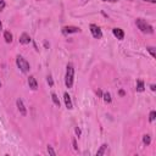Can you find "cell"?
<instances>
[{
  "instance_id": "6da1fadb",
  "label": "cell",
  "mask_w": 156,
  "mask_h": 156,
  "mask_svg": "<svg viewBox=\"0 0 156 156\" xmlns=\"http://www.w3.org/2000/svg\"><path fill=\"white\" fill-rule=\"evenodd\" d=\"M73 79H75V67L72 63H68L66 66V76H65V84L70 89L73 86Z\"/></svg>"
},
{
  "instance_id": "7a4b0ae2",
  "label": "cell",
  "mask_w": 156,
  "mask_h": 156,
  "mask_svg": "<svg viewBox=\"0 0 156 156\" xmlns=\"http://www.w3.org/2000/svg\"><path fill=\"white\" fill-rule=\"evenodd\" d=\"M135 24H137V27H138V28L143 33H148V34H152L154 33L152 26L149 24L145 20H143V18H137V20H135Z\"/></svg>"
},
{
  "instance_id": "3957f363",
  "label": "cell",
  "mask_w": 156,
  "mask_h": 156,
  "mask_svg": "<svg viewBox=\"0 0 156 156\" xmlns=\"http://www.w3.org/2000/svg\"><path fill=\"white\" fill-rule=\"evenodd\" d=\"M16 65H17V67L20 68L23 73H28L29 72V70H31V66H29V63L27 62V60H24L22 56H18L16 58Z\"/></svg>"
},
{
  "instance_id": "277c9868",
  "label": "cell",
  "mask_w": 156,
  "mask_h": 156,
  "mask_svg": "<svg viewBox=\"0 0 156 156\" xmlns=\"http://www.w3.org/2000/svg\"><path fill=\"white\" fill-rule=\"evenodd\" d=\"M89 28H90L91 35H93L95 39H101V38H103V32H101V29H100V28H99V27H98L96 24L91 23Z\"/></svg>"
},
{
  "instance_id": "5b68a950",
  "label": "cell",
  "mask_w": 156,
  "mask_h": 156,
  "mask_svg": "<svg viewBox=\"0 0 156 156\" xmlns=\"http://www.w3.org/2000/svg\"><path fill=\"white\" fill-rule=\"evenodd\" d=\"M81 29L78 27H75V26H66L62 28V33L63 34H71V33H79Z\"/></svg>"
},
{
  "instance_id": "8992f818",
  "label": "cell",
  "mask_w": 156,
  "mask_h": 156,
  "mask_svg": "<svg viewBox=\"0 0 156 156\" xmlns=\"http://www.w3.org/2000/svg\"><path fill=\"white\" fill-rule=\"evenodd\" d=\"M16 105H17V109H18V111H20V114L22 116H26L27 115V109L22 101V99H17V101H16Z\"/></svg>"
},
{
  "instance_id": "52a82bcc",
  "label": "cell",
  "mask_w": 156,
  "mask_h": 156,
  "mask_svg": "<svg viewBox=\"0 0 156 156\" xmlns=\"http://www.w3.org/2000/svg\"><path fill=\"white\" fill-rule=\"evenodd\" d=\"M112 33H114V35L116 37L117 39L123 40V38H124V32H123V29H121V28H114L112 29Z\"/></svg>"
},
{
  "instance_id": "ba28073f",
  "label": "cell",
  "mask_w": 156,
  "mask_h": 156,
  "mask_svg": "<svg viewBox=\"0 0 156 156\" xmlns=\"http://www.w3.org/2000/svg\"><path fill=\"white\" fill-rule=\"evenodd\" d=\"M28 86H29V88L32 90H37V89H38V83H37V79L33 76L28 77Z\"/></svg>"
},
{
  "instance_id": "9c48e42d",
  "label": "cell",
  "mask_w": 156,
  "mask_h": 156,
  "mask_svg": "<svg viewBox=\"0 0 156 156\" xmlns=\"http://www.w3.org/2000/svg\"><path fill=\"white\" fill-rule=\"evenodd\" d=\"M63 100H65V104H66V107L68 110H72L73 109V104L71 101V96L68 95V93H65L63 94Z\"/></svg>"
},
{
  "instance_id": "30bf717a",
  "label": "cell",
  "mask_w": 156,
  "mask_h": 156,
  "mask_svg": "<svg viewBox=\"0 0 156 156\" xmlns=\"http://www.w3.org/2000/svg\"><path fill=\"white\" fill-rule=\"evenodd\" d=\"M20 43L23 44V45H27L31 43V37L27 34V33H23L21 37H20Z\"/></svg>"
},
{
  "instance_id": "8fae6325",
  "label": "cell",
  "mask_w": 156,
  "mask_h": 156,
  "mask_svg": "<svg viewBox=\"0 0 156 156\" xmlns=\"http://www.w3.org/2000/svg\"><path fill=\"white\" fill-rule=\"evenodd\" d=\"M4 39H5L6 43H11L12 42V34L9 31H5L4 32Z\"/></svg>"
},
{
  "instance_id": "7c38bea8",
  "label": "cell",
  "mask_w": 156,
  "mask_h": 156,
  "mask_svg": "<svg viewBox=\"0 0 156 156\" xmlns=\"http://www.w3.org/2000/svg\"><path fill=\"white\" fill-rule=\"evenodd\" d=\"M106 149H107V144H103L101 146H100V149L96 151V156H101V155H104Z\"/></svg>"
},
{
  "instance_id": "4fadbf2b",
  "label": "cell",
  "mask_w": 156,
  "mask_h": 156,
  "mask_svg": "<svg viewBox=\"0 0 156 156\" xmlns=\"http://www.w3.org/2000/svg\"><path fill=\"white\" fill-rule=\"evenodd\" d=\"M143 143L148 146V145H150V143H151V137L149 135V134H145L144 137H143Z\"/></svg>"
},
{
  "instance_id": "5bb4252c",
  "label": "cell",
  "mask_w": 156,
  "mask_h": 156,
  "mask_svg": "<svg viewBox=\"0 0 156 156\" xmlns=\"http://www.w3.org/2000/svg\"><path fill=\"white\" fill-rule=\"evenodd\" d=\"M137 91H144V82L140 79L137 82Z\"/></svg>"
},
{
  "instance_id": "9a60e30c",
  "label": "cell",
  "mask_w": 156,
  "mask_h": 156,
  "mask_svg": "<svg viewBox=\"0 0 156 156\" xmlns=\"http://www.w3.org/2000/svg\"><path fill=\"white\" fill-rule=\"evenodd\" d=\"M101 98L104 99V101L107 103V104H109V103H111V100H112V99H111V94H110V93H104Z\"/></svg>"
},
{
  "instance_id": "2e32d148",
  "label": "cell",
  "mask_w": 156,
  "mask_h": 156,
  "mask_svg": "<svg viewBox=\"0 0 156 156\" xmlns=\"http://www.w3.org/2000/svg\"><path fill=\"white\" fill-rule=\"evenodd\" d=\"M51 99H52V103L56 105V106H59L60 107V100H59V98H58V95L55 94V93H52L51 94Z\"/></svg>"
},
{
  "instance_id": "e0dca14e",
  "label": "cell",
  "mask_w": 156,
  "mask_h": 156,
  "mask_svg": "<svg viewBox=\"0 0 156 156\" xmlns=\"http://www.w3.org/2000/svg\"><path fill=\"white\" fill-rule=\"evenodd\" d=\"M146 50L149 51V54L151 55V58H152V59H155V58H156V54H155V48H154V47H148V48H146Z\"/></svg>"
},
{
  "instance_id": "ac0fdd59",
  "label": "cell",
  "mask_w": 156,
  "mask_h": 156,
  "mask_svg": "<svg viewBox=\"0 0 156 156\" xmlns=\"http://www.w3.org/2000/svg\"><path fill=\"white\" fill-rule=\"evenodd\" d=\"M155 118H156V112H155V111H151L150 115H149V121H150V122H154Z\"/></svg>"
},
{
  "instance_id": "d6986e66",
  "label": "cell",
  "mask_w": 156,
  "mask_h": 156,
  "mask_svg": "<svg viewBox=\"0 0 156 156\" xmlns=\"http://www.w3.org/2000/svg\"><path fill=\"white\" fill-rule=\"evenodd\" d=\"M48 152H49V155H51V156H56V152H55V150L51 148L50 145H48Z\"/></svg>"
},
{
  "instance_id": "ffe728a7",
  "label": "cell",
  "mask_w": 156,
  "mask_h": 156,
  "mask_svg": "<svg viewBox=\"0 0 156 156\" xmlns=\"http://www.w3.org/2000/svg\"><path fill=\"white\" fill-rule=\"evenodd\" d=\"M47 81H48V84H49L50 87L54 86V81H52V77H51V76H48V77H47Z\"/></svg>"
},
{
  "instance_id": "44dd1931",
  "label": "cell",
  "mask_w": 156,
  "mask_h": 156,
  "mask_svg": "<svg viewBox=\"0 0 156 156\" xmlns=\"http://www.w3.org/2000/svg\"><path fill=\"white\" fill-rule=\"evenodd\" d=\"M5 6H6V4H5L4 0H0V11H3L5 9Z\"/></svg>"
},
{
  "instance_id": "7402d4cb",
  "label": "cell",
  "mask_w": 156,
  "mask_h": 156,
  "mask_svg": "<svg viewBox=\"0 0 156 156\" xmlns=\"http://www.w3.org/2000/svg\"><path fill=\"white\" fill-rule=\"evenodd\" d=\"M72 145H73V149H75V150H78V146H77V142H76V139H75V138L72 139Z\"/></svg>"
},
{
  "instance_id": "603a6c76",
  "label": "cell",
  "mask_w": 156,
  "mask_h": 156,
  "mask_svg": "<svg viewBox=\"0 0 156 156\" xmlns=\"http://www.w3.org/2000/svg\"><path fill=\"white\" fill-rule=\"evenodd\" d=\"M75 132H76V134H77V137H81V134H82V132H81V128H78V127H76V129H75Z\"/></svg>"
},
{
  "instance_id": "cb8c5ba5",
  "label": "cell",
  "mask_w": 156,
  "mask_h": 156,
  "mask_svg": "<svg viewBox=\"0 0 156 156\" xmlns=\"http://www.w3.org/2000/svg\"><path fill=\"white\" fill-rule=\"evenodd\" d=\"M143 1H148V3H151V4H155L156 0H143Z\"/></svg>"
},
{
  "instance_id": "d4e9b609",
  "label": "cell",
  "mask_w": 156,
  "mask_h": 156,
  "mask_svg": "<svg viewBox=\"0 0 156 156\" xmlns=\"http://www.w3.org/2000/svg\"><path fill=\"white\" fill-rule=\"evenodd\" d=\"M103 1H107V3H116L118 0H103Z\"/></svg>"
},
{
  "instance_id": "484cf974",
  "label": "cell",
  "mask_w": 156,
  "mask_h": 156,
  "mask_svg": "<svg viewBox=\"0 0 156 156\" xmlns=\"http://www.w3.org/2000/svg\"><path fill=\"white\" fill-rule=\"evenodd\" d=\"M150 89H151L152 91H155V90H156V87H155V84H151V86H150Z\"/></svg>"
},
{
  "instance_id": "4316f807",
  "label": "cell",
  "mask_w": 156,
  "mask_h": 156,
  "mask_svg": "<svg viewBox=\"0 0 156 156\" xmlns=\"http://www.w3.org/2000/svg\"><path fill=\"white\" fill-rule=\"evenodd\" d=\"M98 95H99L100 98H101V96H103V93H101V90H98Z\"/></svg>"
},
{
  "instance_id": "83f0119b",
  "label": "cell",
  "mask_w": 156,
  "mask_h": 156,
  "mask_svg": "<svg viewBox=\"0 0 156 156\" xmlns=\"http://www.w3.org/2000/svg\"><path fill=\"white\" fill-rule=\"evenodd\" d=\"M120 95H121V96L124 95V91H123V90H120Z\"/></svg>"
},
{
  "instance_id": "f1b7e54d",
  "label": "cell",
  "mask_w": 156,
  "mask_h": 156,
  "mask_svg": "<svg viewBox=\"0 0 156 156\" xmlns=\"http://www.w3.org/2000/svg\"><path fill=\"white\" fill-rule=\"evenodd\" d=\"M44 45H45V48H49V44H48V42H45V43H44Z\"/></svg>"
},
{
  "instance_id": "f546056e",
  "label": "cell",
  "mask_w": 156,
  "mask_h": 156,
  "mask_svg": "<svg viewBox=\"0 0 156 156\" xmlns=\"http://www.w3.org/2000/svg\"><path fill=\"white\" fill-rule=\"evenodd\" d=\"M3 29V23H1V21H0V31Z\"/></svg>"
},
{
  "instance_id": "4dcf8cb0",
  "label": "cell",
  "mask_w": 156,
  "mask_h": 156,
  "mask_svg": "<svg viewBox=\"0 0 156 156\" xmlns=\"http://www.w3.org/2000/svg\"><path fill=\"white\" fill-rule=\"evenodd\" d=\"M0 87H1V82H0Z\"/></svg>"
}]
</instances>
